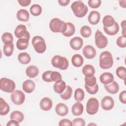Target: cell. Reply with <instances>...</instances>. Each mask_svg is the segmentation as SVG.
<instances>
[{"instance_id": "9c48e42d", "label": "cell", "mask_w": 126, "mask_h": 126, "mask_svg": "<svg viewBox=\"0 0 126 126\" xmlns=\"http://www.w3.org/2000/svg\"><path fill=\"white\" fill-rule=\"evenodd\" d=\"M11 99L12 102L17 105H21L25 100V95L24 93L19 90H14L11 94Z\"/></svg>"}, {"instance_id": "f907efd6", "label": "cell", "mask_w": 126, "mask_h": 126, "mask_svg": "<svg viewBox=\"0 0 126 126\" xmlns=\"http://www.w3.org/2000/svg\"><path fill=\"white\" fill-rule=\"evenodd\" d=\"M7 126H19V123L15 120H13V119H11L10 121H9L7 124H6Z\"/></svg>"}, {"instance_id": "681fc988", "label": "cell", "mask_w": 126, "mask_h": 126, "mask_svg": "<svg viewBox=\"0 0 126 126\" xmlns=\"http://www.w3.org/2000/svg\"><path fill=\"white\" fill-rule=\"evenodd\" d=\"M18 2L22 6H27L29 5L31 2V0H18Z\"/></svg>"}, {"instance_id": "277c9868", "label": "cell", "mask_w": 126, "mask_h": 126, "mask_svg": "<svg viewBox=\"0 0 126 126\" xmlns=\"http://www.w3.org/2000/svg\"><path fill=\"white\" fill-rule=\"evenodd\" d=\"M51 63L54 67L61 70H66L69 65L67 59L60 55L54 56L51 59Z\"/></svg>"}, {"instance_id": "7dc6e473", "label": "cell", "mask_w": 126, "mask_h": 126, "mask_svg": "<svg viewBox=\"0 0 126 126\" xmlns=\"http://www.w3.org/2000/svg\"><path fill=\"white\" fill-rule=\"evenodd\" d=\"M59 126H72V123L68 119H63L61 120L59 123Z\"/></svg>"}, {"instance_id": "7bdbcfd3", "label": "cell", "mask_w": 126, "mask_h": 126, "mask_svg": "<svg viewBox=\"0 0 126 126\" xmlns=\"http://www.w3.org/2000/svg\"><path fill=\"white\" fill-rule=\"evenodd\" d=\"M126 38L123 36H119L117 40L116 44L120 48H125L126 47Z\"/></svg>"}, {"instance_id": "d590c367", "label": "cell", "mask_w": 126, "mask_h": 126, "mask_svg": "<svg viewBox=\"0 0 126 126\" xmlns=\"http://www.w3.org/2000/svg\"><path fill=\"white\" fill-rule=\"evenodd\" d=\"M74 99L78 102L82 101L85 97V93L81 88H77L75 90L74 95Z\"/></svg>"}, {"instance_id": "f1b7e54d", "label": "cell", "mask_w": 126, "mask_h": 126, "mask_svg": "<svg viewBox=\"0 0 126 126\" xmlns=\"http://www.w3.org/2000/svg\"><path fill=\"white\" fill-rule=\"evenodd\" d=\"M18 60L21 64H27L31 62V58L28 53L26 52H22L19 54L18 56Z\"/></svg>"}, {"instance_id": "816d5d0a", "label": "cell", "mask_w": 126, "mask_h": 126, "mask_svg": "<svg viewBox=\"0 0 126 126\" xmlns=\"http://www.w3.org/2000/svg\"><path fill=\"white\" fill-rule=\"evenodd\" d=\"M121 27L123 28V30H122V33L123 34L122 36H124V37H126V30H125V28H126V20H124L121 22Z\"/></svg>"}, {"instance_id": "d6986e66", "label": "cell", "mask_w": 126, "mask_h": 126, "mask_svg": "<svg viewBox=\"0 0 126 126\" xmlns=\"http://www.w3.org/2000/svg\"><path fill=\"white\" fill-rule=\"evenodd\" d=\"M104 87L106 91L111 94H116L119 90V86L118 84L114 81L108 84L104 85Z\"/></svg>"}, {"instance_id": "603a6c76", "label": "cell", "mask_w": 126, "mask_h": 126, "mask_svg": "<svg viewBox=\"0 0 126 126\" xmlns=\"http://www.w3.org/2000/svg\"><path fill=\"white\" fill-rule=\"evenodd\" d=\"M83 74L85 76V77H89L94 76L95 73V69L93 65L91 64H86L85 65L82 69Z\"/></svg>"}, {"instance_id": "836d02e7", "label": "cell", "mask_w": 126, "mask_h": 126, "mask_svg": "<svg viewBox=\"0 0 126 126\" xmlns=\"http://www.w3.org/2000/svg\"><path fill=\"white\" fill-rule=\"evenodd\" d=\"M30 11L33 16H38L40 15L42 12V7L39 4H34L31 6Z\"/></svg>"}, {"instance_id": "44dd1931", "label": "cell", "mask_w": 126, "mask_h": 126, "mask_svg": "<svg viewBox=\"0 0 126 126\" xmlns=\"http://www.w3.org/2000/svg\"><path fill=\"white\" fill-rule=\"evenodd\" d=\"M16 17L17 19L19 21L27 22L29 20L30 14L27 10L21 9L17 11Z\"/></svg>"}, {"instance_id": "ee69618b", "label": "cell", "mask_w": 126, "mask_h": 126, "mask_svg": "<svg viewBox=\"0 0 126 126\" xmlns=\"http://www.w3.org/2000/svg\"><path fill=\"white\" fill-rule=\"evenodd\" d=\"M101 1L100 0H89L88 1L89 6L92 8H97L101 5Z\"/></svg>"}, {"instance_id": "7c38bea8", "label": "cell", "mask_w": 126, "mask_h": 126, "mask_svg": "<svg viewBox=\"0 0 126 126\" xmlns=\"http://www.w3.org/2000/svg\"><path fill=\"white\" fill-rule=\"evenodd\" d=\"M83 55L88 59H92L94 58L96 55V52L95 49L92 45H86L82 50Z\"/></svg>"}, {"instance_id": "7a4b0ae2", "label": "cell", "mask_w": 126, "mask_h": 126, "mask_svg": "<svg viewBox=\"0 0 126 126\" xmlns=\"http://www.w3.org/2000/svg\"><path fill=\"white\" fill-rule=\"evenodd\" d=\"M99 66L103 69H108L111 68L113 65V59L110 52L107 51L101 53L99 58Z\"/></svg>"}, {"instance_id": "74e56055", "label": "cell", "mask_w": 126, "mask_h": 126, "mask_svg": "<svg viewBox=\"0 0 126 126\" xmlns=\"http://www.w3.org/2000/svg\"><path fill=\"white\" fill-rule=\"evenodd\" d=\"M14 51V45L11 44L10 45L4 44L3 47V52L4 55L6 57L11 56Z\"/></svg>"}, {"instance_id": "2e32d148", "label": "cell", "mask_w": 126, "mask_h": 126, "mask_svg": "<svg viewBox=\"0 0 126 126\" xmlns=\"http://www.w3.org/2000/svg\"><path fill=\"white\" fill-rule=\"evenodd\" d=\"M35 87V85L34 82L30 79L25 81L22 84L23 90L28 94L32 93L34 90Z\"/></svg>"}, {"instance_id": "e575fe53", "label": "cell", "mask_w": 126, "mask_h": 126, "mask_svg": "<svg viewBox=\"0 0 126 126\" xmlns=\"http://www.w3.org/2000/svg\"><path fill=\"white\" fill-rule=\"evenodd\" d=\"M72 89L71 87L67 85L66 86L65 90L60 94L61 97L64 100L69 99L72 95Z\"/></svg>"}, {"instance_id": "ac0fdd59", "label": "cell", "mask_w": 126, "mask_h": 126, "mask_svg": "<svg viewBox=\"0 0 126 126\" xmlns=\"http://www.w3.org/2000/svg\"><path fill=\"white\" fill-rule=\"evenodd\" d=\"M99 80L102 84L107 85L114 81V76L111 73L108 72H104L100 75Z\"/></svg>"}, {"instance_id": "ba28073f", "label": "cell", "mask_w": 126, "mask_h": 126, "mask_svg": "<svg viewBox=\"0 0 126 126\" xmlns=\"http://www.w3.org/2000/svg\"><path fill=\"white\" fill-rule=\"evenodd\" d=\"M95 44L97 47L99 49L104 48L108 44V39L103 33L99 30H97L94 36Z\"/></svg>"}, {"instance_id": "d6a6232c", "label": "cell", "mask_w": 126, "mask_h": 126, "mask_svg": "<svg viewBox=\"0 0 126 126\" xmlns=\"http://www.w3.org/2000/svg\"><path fill=\"white\" fill-rule=\"evenodd\" d=\"M10 119H13L17 121L19 123H21L24 119V114L19 111H13L10 116Z\"/></svg>"}, {"instance_id": "3957f363", "label": "cell", "mask_w": 126, "mask_h": 126, "mask_svg": "<svg viewBox=\"0 0 126 126\" xmlns=\"http://www.w3.org/2000/svg\"><path fill=\"white\" fill-rule=\"evenodd\" d=\"M66 23L58 18L52 19L49 23L50 29L53 32L63 33L66 31Z\"/></svg>"}, {"instance_id": "db71d44e", "label": "cell", "mask_w": 126, "mask_h": 126, "mask_svg": "<svg viewBox=\"0 0 126 126\" xmlns=\"http://www.w3.org/2000/svg\"><path fill=\"white\" fill-rule=\"evenodd\" d=\"M119 4L122 7L125 8L126 7V0H120L119 1Z\"/></svg>"}, {"instance_id": "6da1fadb", "label": "cell", "mask_w": 126, "mask_h": 126, "mask_svg": "<svg viewBox=\"0 0 126 126\" xmlns=\"http://www.w3.org/2000/svg\"><path fill=\"white\" fill-rule=\"evenodd\" d=\"M71 8L74 15L78 18L84 17L87 13L88 8L81 0L75 1L71 5Z\"/></svg>"}, {"instance_id": "ffe728a7", "label": "cell", "mask_w": 126, "mask_h": 126, "mask_svg": "<svg viewBox=\"0 0 126 126\" xmlns=\"http://www.w3.org/2000/svg\"><path fill=\"white\" fill-rule=\"evenodd\" d=\"M26 73L29 78H33L38 75L39 73V69L36 66L31 65L26 68Z\"/></svg>"}, {"instance_id": "5bb4252c", "label": "cell", "mask_w": 126, "mask_h": 126, "mask_svg": "<svg viewBox=\"0 0 126 126\" xmlns=\"http://www.w3.org/2000/svg\"><path fill=\"white\" fill-rule=\"evenodd\" d=\"M39 105L42 110L47 111L50 110L52 108L53 102L50 98L48 97H44L40 100Z\"/></svg>"}, {"instance_id": "484cf974", "label": "cell", "mask_w": 126, "mask_h": 126, "mask_svg": "<svg viewBox=\"0 0 126 126\" xmlns=\"http://www.w3.org/2000/svg\"><path fill=\"white\" fill-rule=\"evenodd\" d=\"M66 83L63 80H60L55 82L53 86L54 91L57 94H62L65 89Z\"/></svg>"}, {"instance_id": "4dcf8cb0", "label": "cell", "mask_w": 126, "mask_h": 126, "mask_svg": "<svg viewBox=\"0 0 126 126\" xmlns=\"http://www.w3.org/2000/svg\"><path fill=\"white\" fill-rule=\"evenodd\" d=\"M115 21L114 18L109 15L105 16L102 20V24L103 27H110L114 25L115 23Z\"/></svg>"}, {"instance_id": "f5cc1de1", "label": "cell", "mask_w": 126, "mask_h": 126, "mask_svg": "<svg viewBox=\"0 0 126 126\" xmlns=\"http://www.w3.org/2000/svg\"><path fill=\"white\" fill-rule=\"evenodd\" d=\"M69 2H70L69 0H58V3H59V4L63 6L67 5L69 3Z\"/></svg>"}, {"instance_id": "8d00e7d4", "label": "cell", "mask_w": 126, "mask_h": 126, "mask_svg": "<svg viewBox=\"0 0 126 126\" xmlns=\"http://www.w3.org/2000/svg\"><path fill=\"white\" fill-rule=\"evenodd\" d=\"M80 34L83 37L88 38L90 37L92 34V30L88 26H83L80 29Z\"/></svg>"}, {"instance_id": "11a10c76", "label": "cell", "mask_w": 126, "mask_h": 126, "mask_svg": "<svg viewBox=\"0 0 126 126\" xmlns=\"http://www.w3.org/2000/svg\"><path fill=\"white\" fill-rule=\"evenodd\" d=\"M95 125V124H89V125H88V126H90V125H91H91Z\"/></svg>"}, {"instance_id": "9a60e30c", "label": "cell", "mask_w": 126, "mask_h": 126, "mask_svg": "<svg viewBox=\"0 0 126 126\" xmlns=\"http://www.w3.org/2000/svg\"><path fill=\"white\" fill-rule=\"evenodd\" d=\"M100 15L97 11H92L88 17L89 22L93 25L97 24L100 21Z\"/></svg>"}, {"instance_id": "e0dca14e", "label": "cell", "mask_w": 126, "mask_h": 126, "mask_svg": "<svg viewBox=\"0 0 126 126\" xmlns=\"http://www.w3.org/2000/svg\"><path fill=\"white\" fill-rule=\"evenodd\" d=\"M55 111L58 115L60 116H64L68 113V108L65 104L59 103L55 107Z\"/></svg>"}, {"instance_id": "60d3db41", "label": "cell", "mask_w": 126, "mask_h": 126, "mask_svg": "<svg viewBox=\"0 0 126 126\" xmlns=\"http://www.w3.org/2000/svg\"><path fill=\"white\" fill-rule=\"evenodd\" d=\"M85 88L87 92L91 94H96L98 91V86L97 84H96L94 86L91 87H89L85 85Z\"/></svg>"}, {"instance_id": "7402d4cb", "label": "cell", "mask_w": 126, "mask_h": 126, "mask_svg": "<svg viewBox=\"0 0 126 126\" xmlns=\"http://www.w3.org/2000/svg\"><path fill=\"white\" fill-rule=\"evenodd\" d=\"M84 110V106L80 102L75 103L71 108V112L74 116H80L82 114Z\"/></svg>"}, {"instance_id": "f546056e", "label": "cell", "mask_w": 126, "mask_h": 126, "mask_svg": "<svg viewBox=\"0 0 126 126\" xmlns=\"http://www.w3.org/2000/svg\"><path fill=\"white\" fill-rule=\"evenodd\" d=\"M66 30L62 34L66 37H70L74 34L75 32V28L74 25L70 22H66Z\"/></svg>"}, {"instance_id": "b9f144b4", "label": "cell", "mask_w": 126, "mask_h": 126, "mask_svg": "<svg viewBox=\"0 0 126 126\" xmlns=\"http://www.w3.org/2000/svg\"><path fill=\"white\" fill-rule=\"evenodd\" d=\"M50 77L52 82L54 81L55 82H57L62 80V77L61 73L57 71H52Z\"/></svg>"}, {"instance_id": "4fadbf2b", "label": "cell", "mask_w": 126, "mask_h": 126, "mask_svg": "<svg viewBox=\"0 0 126 126\" xmlns=\"http://www.w3.org/2000/svg\"><path fill=\"white\" fill-rule=\"evenodd\" d=\"M69 45L72 49L79 50L81 49L83 46V40L81 37L76 36L70 39Z\"/></svg>"}, {"instance_id": "4316f807", "label": "cell", "mask_w": 126, "mask_h": 126, "mask_svg": "<svg viewBox=\"0 0 126 126\" xmlns=\"http://www.w3.org/2000/svg\"><path fill=\"white\" fill-rule=\"evenodd\" d=\"M29 39L25 37L19 38L16 42L17 48L20 50L26 49L29 45Z\"/></svg>"}, {"instance_id": "f35d334b", "label": "cell", "mask_w": 126, "mask_h": 126, "mask_svg": "<svg viewBox=\"0 0 126 126\" xmlns=\"http://www.w3.org/2000/svg\"><path fill=\"white\" fill-rule=\"evenodd\" d=\"M117 76L121 79H125L126 77V69L124 66H119L116 70Z\"/></svg>"}, {"instance_id": "5b68a950", "label": "cell", "mask_w": 126, "mask_h": 126, "mask_svg": "<svg viewBox=\"0 0 126 126\" xmlns=\"http://www.w3.org/2000/svg\"><path fill=\"white\" fill-rule=\"evenodd\" d=\"M32 45L34 50L38 53H44L46 49V44L45 40L40 36H35L32 39Z\"/></svg>"}, {"instance_id": "f6af8a7d", "label": "cell", "mask_w": 126, "mask_h": 126, "mask_svg": "<svg viewBox=\"0 0 126 126\" xmlns=\"http://www.w3.org/2000/svg\"><path fill=\"white\" fill-rule=\"evenodd\" d=\"M51 72H52L51 70H47V71L44 72L42 75V80L46 82H52L51 79V77H50Z\"/></svg>"}, {"instance_id": "bcb514c9", "label": "cell", "mask_w": 126, "mask_h": 126, "mask_svg": "<svg viewBox=\"0 0 126 126\" xmlns=\"http://www.w3.org/2000/svg\"><path fill=\"white\" fill-rule=\"evenodd\" d=\"M72 126H85V121L84 119L80 118H77L73 120Z\"/></svg>"}, {"instance_id": "83f0119b", "label": "cell", "mask_w": 126, "mask_h": 126, "mask_svg": "<svg viewBox=\"0 0 126 126\" xmlns=\"http://www.w3.org/2000/svg\"><path fill=\"white\" fill-rule=\"evenodd\" d=\"M10 107L7 102L2 98H0V115L5 116L9 112Z\"/></svg>"}, {"instance_id": "8992f818", "label": "cell", "mask_w": 126, "mask_h": 126, "mask_svg": "<svg viewBox=\"0 0 126 126\" xmlns=\"http://www.w3.org/2000/svg\"><path fill=\"white\" fill-rule=\"evenodd\" d=\"M15 82L9 78L4 77L0 80V89L4 92L12 93L15 90Z\"/></svg>"}, {"instance_id": "30bf717a", "label": "cell", "mask_w": 126, "mask_h": 126, "mask_svg": "<svg viewBox=\"0 0 126 126\" xmlns=\"http://www.w3.org/2000/svg\"><path fill=\"white\" fill-rule=\"evenodd\" d=\"M14 34L18 38H27L30 39V34L27 30V27L25 25L20 24L18 25L15 29Z\"/></svg>"}, {"instance_id": "1f68e13d", "label": "cell", "mask_w": 126, "mask_h": 126, "mask_svg": "<svg viewBox=\"0 0 126 126\" xmlns=\"http://www.w3.org/2000/svg\"><path fill=\"white\" fill-rule=\"evenodd\" d=\"M1 40L4 44L10 45L13 43V36L11 33L5 32L1 35Z\"/></svg>"}, {"instance_id": "8fae6325", "label": "cell", "mask_w": 126, "mask_h": 126, "mask_svg": "<svg viewBox=\"0 0 126 126\" xmlns=\"http://www.w3.org/2000/svg\"><path fill=\"white\" fill-rule=\"evenodd\" d=\"M114 106V100L111 96H105L101 101V106L104 110H110L113 108Z\"/></svg>"}, {"instance_id": "c3c4849f", "label": "cell", "mask_w": 126, "mask_h": 126, "mask_svg": "<svg viewBox=\"0 0 126 126\" xmlns=\"http://www.w3.org/2000/svg\"><path fill=\"white\" fill-rule=\"evenodd\" d=\"M120 101L123 104L126 103V91L125 90L122 91L119 94Z\"/></svg>"}, {"instance_id": "d4e9b609", "label": "cell", "mask_w": 126, "mask_h": 126, "mask_svg": "<svg viewBox=\"0 0 126 126\" xmlns=\"http://www.w3.org/2000/svg\"><path fill=\"white\" fill-rule=\"evenodd\" d=\"M71 63L74 66L79 67L83 65L84 59L81 55L78 54H76L72 57Z\"/></svg>"}, {"instance_id": "ab89813d", "label": "cell", "mask_w": 126, "mask_h": 126, "mask_svg": "<svg viewBox=\"0 0 126 126\" xmlns=\"http://www.w3.org/2000/svg\"><path fill=\"white\" fill-rule=\"evenodd\" d=\"M84 80L85 82V85L89 87L94 86L96 84V79L94 76L89 77H85Z\"/></svg>"}, {"instance_id": "52a82bcc", "label": "cell", "mask_w": 126, "mask_h": 126, "mask_svg": "<svg viewBox=\"0 0 126 126\" xmlns=\"http://www.w3.org/2000/svg\"><path fill=\"white\" fill-rule=\"evenodd\" d=\"M99 108V102L95 97H91L88 99L86 104V112L90 115L95 114Z\"/></svg>"}, {"instance_id": "cb8c5ba5", "label": "cell", "mask_w": 126, "mask_h": 126, "mask_svg": "<svg viewBox=\"0 0 126 126\" xmlns=\"http://www.w3.org/2000/svg\"><path fill=\"white\" fill-rule=\"evenodd\" d=\"M120 28L117 22H115L114 25L110 27H103V30L105 32L109 35H114L119 31Z\"/></svg>"}]
</instances>
